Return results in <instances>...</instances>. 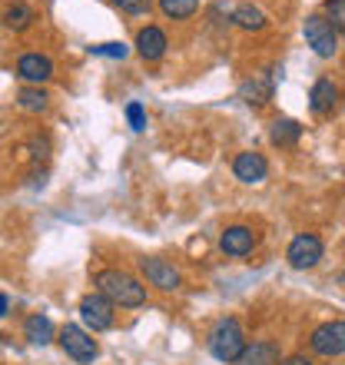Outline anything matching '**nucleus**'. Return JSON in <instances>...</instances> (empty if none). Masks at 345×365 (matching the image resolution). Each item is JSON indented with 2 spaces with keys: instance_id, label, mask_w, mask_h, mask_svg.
<instances>
[{
  "instance_id": "a878e982",
  "label": "nucleus",
  "mask_w": 345,
  "mask_h": 365,
  "mask_svg": "<svg viewBox=\"0 0 345 365\" xmlns=\"http://www.w3.org/2000/svg\"><path fill=\"white\" fill-rule=\"evenodd\" d=\"M279 365H312V359L302 356V352H292V356H282V362Z\"/></svg>"
},
{
  "instance_id": "f03ea898",
  "label": "nucleus",
  "mask_w": 345,
  "mask_h": 365,
  "mask_svg": "<svg viewBox=\"0 0 345 365\" xmlns=\"http://www.w3.org/2000/svg\"><path fill=\"white\" fill-rule=\"evenodd\" d=\"M206 346H210V356L216 359V362L236 365L249 342H246V332H242L240 319L230 316V319H220V322H216V329H212L210 339H206Z\"/></svg>"
},
{
  "instance_id": "6e6552de",
  "label": "nucleus",
  "mask_w": 345,
  "mask_h": 365,
  "mask_svg": "<svg viewBox=\"0 0 345 365\" xmlns=\"http://www.w3.org/2000/svg\"><path fill=\"white\" fill-rule=\"evenodd\" d=\"M272 93H276V70H259V73H252L240 83V100L246 106H256V110L266 106L272 100Z\"/></svg>"
},
{
  "instance_id": "6ab92c4d",
  "label": "nucleus",
  "mask_w": 345,
  "mask_h": 365,
  "mask_svg": "<svg viewBox=\"0 0 345 365\" xmlns=\"http://www.w3.org/2000/svg\"><path fill=\"white\" fill-rule=\"evenodd\" d=\"M232 24H236V27H242V30H252V34H256V30L266 27V14H262L256 4H240V7L232 10Z\"/></svg>"
},
{
  "instance_id": "ddd939ff",
  "label": "nucleus",
  "mask_w": 345,
  "mask_h": 365,
  "mask_svg": "<svg viewBox=\"0 0 345 365\" xmlns=\"http://www.w3.org/2000/svg\"><path fill=\"white\" fill-rule=\"evenodd\" d=\"M232 176L240 182H262L269 176V160L256 150H246L232 160Z\"/></svg>"
},
{
  "instance_id": "4468645a",
  "label": "nucleus",
  "mask_w": 345,
  "mask_h": 365,
  "mask_svg": "<svg viewBox=\"0 0 345 365\" xmlns=\"http://www.w3.org/2000/svg\"><path fill=\"white\" fill-rule=\"evenodd\" d=\"M166 47H170V40H166V34L160 27H143L140 34H136V53H140L143 60H150V63L163 60Z\"/></svg>"
},
{
  "instance_id": "bb28decb",
  "label": "nucleus",
  "mask_w": 345,
  "mask_h": 365,
  "mask_svg": "<svg viewBox=\"0 0 345 365\" xmlns=\"http://www.w3.org/2000/svg\"><path fill=\"white\" fill-rule=\"evenodd\" d=\"M0 316H7V296H0Z\"/></svg>"
},
{
  "instance_id": "412c9836",
  "label": "nucleus",
  "mask_w": 345,
  "mask_h": 365,
  "mask_svg": "<svg viewBox=\"0 0 345 365\" xmlns=\"http://www.w3.org/2000/svg\"><path fill=\"white\" fill-rule=\"evenodd\" d=\"M200 10V0H160V14L166 20H190Z\"/></svg>"
},
{
  "instance_id": "423d86ee",
  "label": "nucleus",
  "mask_w": 345,
  "mask_h": 365,
  "mask_svg": "<svg viewBox=\"0 0 345 365\" xmlns=\"http://www.w3.org/2000/svg\"><path fill=\"white\" fill-rule=\"evenodd\" d=\"M322 252H326V246H322V240L316 232H299L296 240L289 242L286 259L292 269H316L322 262Z\"/></svg>"
},
{
  "instance_id": "f3484780",
  "label": "nucleus",
  "mask_w": 345,
  "mask_h": 365,
  "mask_svg": "<svg viewBox=\"0 0 345 365\" xmlns=\"http://www.w3.org/2000/svg\"><path fill=\"white\" fill-rule=\"evenodd\" d=\"M299 136H302V123L299 120H289V116H279L272 130H269V140L276 146H296Z\"/></svg>"
},
{
  "instance_id": "b1692460",
  "label": "nucleus",
  "mask_w": 345,
  "mask_h": 365,
  "mask_svg": "<svg viewBox=\"0 0 345 365\" xmlns=\"http://www.w3.org/2000/svg\"><path fill=\"white\" fill-rule=\"evenodd\" d=\"M96 57H110V60H123L126 53H130V47L126 43H96L93 47Z\"/></svg>"
},
{
  "instance_id": "1a4fd4ad",
  "label": "nucleus",
  "mask_w": 345,
  "mask_h": 365,
  "mask_svg": "<svg viewBox=\"0 0 345 365\" xmlns=\"http://www.w3.org/2000/svg\"><path fill=\"white\" fill-rule=\"evenodd\" d=\"M140 269H143L146 282H150V286H156L160 292H176V289L182 286L180 269H176L172 262H166V259L146 256V259H140Z\"/></svg>"
},
{
  "instance_id": "393cba45",
  "label": "nucleus",
  "mask_w": 345,
  "mask_h": 365,
  "mask_svg": "<svg viewBox=\"0 0 345 365\" xmlns=\"http://www.w3.org/2000/svg\"><path fill=\"white\" fill-rule=\"evenodd\" d=\"M113 4L123 10V14H146V10H150V0H113Z\"/></svg>"
},
{
  "instance_id": "20e7f679",
  "label": "nucleus",
  "mask_w": 345,
  "mask_h": 365,
  "mask_svg": "<svg viewBox=\"0 0 345 365\" xmlns=\"http://www.w3.org/2000/svg\"><path fill=\"white\" fill-rule=\"evenodd\" d=\"M309 349H312V356L322 359L345 356V319H329V322L312 329L309 332Z\"/></svg>"
},
{
  "instance_id": "7ed1b4c3",
  "label": "nucleus",
  "mask_w": 345,
  "mask_h": 365,
  "mask_svg": "<svg viewBox=\"0 0 345 365\" xmlns=\"http://www.w3.org/2000/svg\"><path fill=\"white\" fill-rule=\"evenodd\" d=\"M302 37H306L316 57L332 60L339 53V30L332 27V20L326 14H309L306 24H302Z\"/></svg>"
},
{
  "instance_id": "39448f33",
  "label": "nucleus",
  "mask_w": 345,
  "mask_h": 365,
  "mask_svg": "<svg viewBox=\"0 0 345 365\" xmlns=\"http://www.w3.org/2000/svg\"><path fill=\"white\" fill-rule=\"evenodd\" d=\"M57 342H60V349H63V352H67L73 362H80V365L93 362V359L100 356V346H96L93 332H90V329H83V326H73V322H67V326L60 329Z\"/></svg>"
},
{
  "instance_id": "9d476101",
  "label": "nucleus",
  "mask_w": 345,
  "mask_h": 365,
  "mask_svg": "<svg viewBox=\"0 0 345 365\" xmlns=\"http://www.w3.org/2000/svg\"><path fill=\"white\" fill-rule=\"evenodd\" d=\"M339 103H342L339 83L332 77H319L316 83H312V90H309V110L316 116H332L339 110Z\"/></svg>"
},
{
  "instance_id": "5701e85b",
  "label": "nucleus",
  "mask_w": 345,
  "mask_h": 365,
  "mask_svg": "<svg viewBox=\"0 0 345 365\" xmlns=\"http://www.w3.org/2000/svg\"><path fill=\"white\" fill-rule=\"evenodd\" d=\"M126 120H130V126H133L136 133H143L146 130V110H143V103H126Z\"/></svg>"
},
{
  "instance_id": "a211bd4d",
  "label": "nucleus",
  "mask_w": 345,
  "mask_h": 365,
  "mask_svg": "<svg viewBox=\"0 0 345 365\" xmlns=\"http://www.w3.org/2000/svg\"><path fill=\"white\" fill-rule=\"evenodd\" d=\"M30 24H34V7L24 4V0H17V4H10V7L4 10V27L14 30V34H24Z\"/></svg>"
},
{
  "instance_id": "cd10ccee",
  "label": "nucleus",
  "mask_w": 345,
  "mask_h": 365,
  "mask_svg": "<svg viewBox=\"0 0 345 365\" xmlns=\"http://www.w3.org/2000/svg\"><path fill=\"white\" fill-rule=\"evenodd\" d=\"M342 286H345V269H342Z\"/></svg>"
},
{
  "instance_id": "4be33fe9",
  "label": "nucleus",
  "mask_w": 345,
  "mask_h": 365,
  "mask_svg": "<svg viewBox=\"0 0 345 365\" xmlns=\"http://www.w3.org/2000/svg\"><path fill=\"white\" fill-rule=\"evenodd\" d=\"M326 17L332 20V27L339 34H345V0H329L326 4Z\"/></svg>"
},
{
  "instance_id": "aec40b11",
  "label": "nucleus",
  "mask_w": 345,
  "mask_h": 365,
  "mask_svg": "<svg viewBox=\"0 0 345 365\" xmlns=\"http://www.w3.org/2000/svg\"><path fill=\"white\" fill-rule=\"evenodd\" d=\"M17 106L20 110H27V113H43L50 106V96L47 90H40V87H20L17 90Z\"/></svg>"
},
{
  "instance_id": "f8f14e48",
  "label": "nucleus",
  "mask_w": 345,
  "mask_h": 365,
  "mask_svg": "<svg viewBox=\"0 0 345 365\" xmlns=\"http://www.w3.org/2000/svg\"><path fill=\"white\" fill-rule=\"evenodd\" d=\"M220 250L232 259H240V256H249L256 250V232L249 226H226L220 236Z\"/></svg>"
},
{
  "instance_id": "f257e3e1",
  "label": "nucleus",
  "mask_w": 345,
  "mask_h": 365,
  "mask_svg": "<svg viewBox=\"0 0 345 365\" xmlns=\"http://www.w3.org/2000/svg\"><path fill=\"white\" fill-rule=\"evenodd\" d=\"M93 286L120 309H140L146 302V286L126 269H100L93 276Z\"/></svg>"
},
{
  "instance_id": "2eb2a0df",
  "label": "nucleus",
  "mask_w": 345,
  "mask_h": 365,
  "mask_svg": "<svg viewBox=\"0 0 345 365\" xmlns=\"http://www.w3.org/2000/svg\"><path fill=\"white\" fill-rule=\"evenodd\" d=\"M279 362H282L279 342H272V339H256V342L246 346V352L240 356L236 365H279Z\"/></svg>"
},
{
  "instance_id": "dca6fc26",
  "label": "nucleus",
  "mask_w": 345,
  "mask_h": 365,
  "mask_svg": "<svg viewBox=\"0 0 345 365\" xmlns=\"http://www.w3.org/2000/svg\"><path fill=\"white\" fill-rule=\"evenodd\" d=\"M24 336H27L34 346H50L53 336H57V329H53V322H50L47 316L34 312V316H27V322H24Z\"/></svg>"
},
{
  "instance_id": "9b49d317",
  "label": "nucleus",
  "mask_w": 345,
  "mask_h": 365,
  "mask_svg": "<svg viewBox=\"0 0 345 365\" xmlns=\"http://www.w3.org/2000/svg\"><path fill=\"white\" fill-rule=\"evenodd\" d=\"M17 77L27 83V87H40L53 77V60L47 53H24L17 60Z\"/></svg>"
},
{
  "instance_id": "0eeeda50",
  "label": "nucleus",
  "mask_w": 345,
  "mask_h": 365,
  "mask_svg": "<svg viewBox=\"0 0 345 365\" xmlns=\"http://www.w3.org/2000/svg\"><path fill=\"white\" fill-rule=\"evenodd\" d=\"M113 302L103 296V292H90V296L80 299V322L90 332H106L113 326Z\"/></svg>"
}]
</instances>
